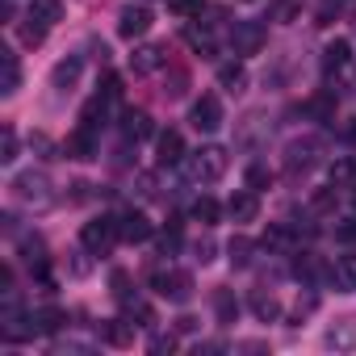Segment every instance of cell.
Returning a JSON list of instances; mask_svg holds the SVG:
<instances>
[{
  "label": "cell",
  "mask_w": 356,
  "mask_h": 356,
  "mask_svg": "<svg viewBox=\"0 0 356 356\" xmlns=\"http://www.w3.org/2000/svg\"><path fill=\"white\" fill-rule=\"evenodd\" d=\"M0 63H5V84H0V92H17V84H22V63H17V55L13 51H0Z\"/></svg>",
  "instance_id": "83f0119b"
},
{
  "label": "cell",
  "mask_w": 356,
  "mask_h": 356,
  "mask_svg": "<svg viewBox=\"0 0 356 356\" xmlns=\"http://www.w3.org/2000/svg\"><path fill=\"white\" fill-rule=\"evenodd\" d=\"M172 348H176L172 335H155V339H151V352H172Z\"/></svg>",
  "instance_id": "ab89813d"
},
{
  "label": "cell",
  "mask_w": 356,
  "mask_h": 356,
  "mask_svg": "<svg viewBox=\"0 0 356 356\" xmlns=\"http://www.w3.org/2000/svg\"><path fill=\"white\" fill-rule=\"evenodd\" d=\"M17 159V134H13V126H5L0 130V163H13Z\"/></svg>",
  "instance_id": "836d02e7"
},
{
  "label": "cell",
  "mask_w": 356,
  "mask_h": 356,
  "mask_svg": "<svg viewBox=\"0 0 356 356\" xmlns=\"http://www.w3.org/2000/svg\"><path fill=\"white\" fill-rule=\"evenodd\" d=\"M63 155H67V159H97V130L76 126V130L67 134V143H63Z\"/></svg>",
  "instance_id": "8fae6325"
},
{
  "label": "cell",
  "mask_w": 356,
  "mask_h": 356,
  "mask_svg": "<svg viewBox=\"0 0 356 356\" xmlns=\"http://www.w3.org/2000/svg\"><path fill=\"white\" fill-rule=\"evenodd\" d=\"M306 113H314V118H331V113H335V101L323 92V97H314V101L306 105Z\"/></svg>",
  "instance_id": "d590c367"
},
{
  "label": "cell",
  "mask_w": 356,
  "mask_h": 356,
  "mask_svg": "<svg viewBox=\"0 0 356 356\" xmlns=\"http://www.w3.org/2000/svg\"><path fill=\"white\" fill-rule=\"evenodd\" d=\"M193 252H197V260H202V264H210V260H214V252H218V248H214V239H210V235H202V239H197V243H193Z\"/></svg>",
  "instance_id": "74e56055"
},
{
  "label": "cell",
  "mask_w": 356,
  "mask_h": 356,
  "mask_svg": "<svg viewBox=\"0 0 356 356\" xmlns=\"http://www.w3.org/2000/svg\"><path fill=\"white\" fill-rule=\"evenodd\" d=\"M327 348L335 352H356V318H339L335 327H327Z\"/></svg>",
  "instance_id": "e0dca14e"
},
{
  "label": "cell",
  "mask_w": 356,
  "mask_h": 356,
  "mask_svg": "<svg viewBox=\"0 0 356 356\" xmlns=\"http://www.w3.org/2000/svg\"><path fill=\"white\" fill-rule=\"evenodd\" d=\"M122 239V227H118V218H92V222H84V231H80V243H84V252H92V256H109V248Z\"/></svg>",
  "instance_id": "3957f363"
},
{
  "label": "cell",
  "mask_w": 356,
  "mask_h": 356,
  "mask_svg": "<svg viewBox=\"0 0 356 356\" xmlns=\"http://www.w3.org/2000/svg\"><path fill=\"white\" fill-rule=\"evenodd\" d=\"M172 13H181V17H202V0H168Z\"/></svg>",
  "instance_id": "8d00e7d4"
},
{
  "label": "cell",
  "mask_w": 356,
  "mask_h": 356,
  "mask_svg": "<svg viewBox=\"0 0 356 356\" xmlns=\"http://www.w3.org/2000/svg\"><path fill=\"white\" fill-rule=\"evenodd\" d=\"M176 248H181V235H176V231H172V235H163V239H159V256H172V252H176Z\"/></svg>",
  "instance_id": "f35d334b"
},
{
  "label": "cell",
  "mask_w": 356,
  "mask_h": 356,
  "mask_svg": "<svg viewBox=\"0 0 356 356\" xmlns=\"http://www.w3.org/2000/svg\"><path fill=\"white\" fill-rule=\"evenodd\" d=\"M218 84H222L231 97H239V92L248 88V72H243V63H222V67H218Z\"/></svg>",
  "instance_id": "603a6c76"
},
{
  "label": "cell",
  "mask_w": 356,
  "mask_h": 356,
  "mask_svg": "<svg viewBox=\"0 0 356 356\" xmlns=\"http://www.w3.org/2000/svg\"><path fill=\"white\" fill-rule=\"evenodd\" d=\"M264 248H268V252H289V248H293V231L281 227V222H273V227L264 231Z\"/></svg>",
  "instance_id": "f1b7e54d"
},
{
  "label": "cell",
  "mask_w": 356,
  "mask_h": 356,
  "mask_svg": "<svg viewBox=\"0 0 356 356\" xmlns=\"http://www.w3.org/2000/svg\"><path fill=\"white\" fill-rule=\"evenodd\" d=\"M163 63H168V51L163 47H134V55H130V72L134 76H151Z\"/></svg>",
  "instance_id": "9a60e30c"
},
{
  "label": "cell",
  "mask_w": 356,
  "mask_h": 356,
  "mask_svg": "<svg viewBox=\"0 0 356 356\" xmlns=\"http://www.w3.org/2000/svg\"><path fill=\"white\" fill-rule=\"evenodd\" d=\"M331 281H335L339 289H356V252L335 256V264H331Z\"/></svg>",
  "instance_id": "44dd1931"
},
{
  "label": "cell",
  "mask_w": 356,
  "mask_h": 356,
  "mask_svg": "<svg viewBox=\"0 0 356 356\" xmlns=\"http://www.w3.org/2000/svg\"><path fill=\"white\" fill-rule=\"evenodd\" d=\"M339 206V189L331 185V189H318V193H310V210L314 214H331Z\"/></svg>",
  "instance_id": "4dcf8cb0"
},
{
  "label": "cell",
  "mask_w": 356,
  "mask_h": 356,
  "mask_svg": "<svg viewBox=\"0 0 356 356\" xmlns=\"http://www.w3.org/2000/svg\"><path fill=\"white\" fill-rule=\"evenodd\" d=\"M118 227H122V243H147V239L155 235L151 218H147V214H138V210H126V214L118 218Z\"/></svg>",
  "instance_id": "4fadbf2b"
},
{
  "label": "cell",
  "mask_w": 356,
  "mask_h": 356,
  "mask_svg": "<svg viewBox=\"0 0 356 356\" xmlns=\"http://www.w3.org/2000/svg\"><path fill=\"white\" fill-rule=\"evenodd\" d=\"M231 47H235V55H260V47H264V26H260V22H235Z\"/></svg>",
  "instance_id": "30bf717a"
},
{
  "label": "cell",
  "mask_w": 356,
  "mask_h": 356,
  "mask_svg": "<svg viewBox=\"0 0 356 356\" xmlns=\"http://www.w3.org/2000/svg\"><path fill=\"white\" fill-rule=\"evenodd\" d=\"M227 214H231V222H256V218H260V197H256V189H235V197L227 202Z\"/></svg>",
  "instance_id": "7c38bea8"
},
{
  "label": "cell",
  "mask_w": 356,
  "mask_h": 356,
  "mask_svg": "<svg viewBox=\"0 0 356 356\" xmlns=\"http://www.w3.org/2000/svg\"><path fill=\"white\" fill-rule=\"evenodd\" d=\"M227 252H231V264H235V268H248V264H252V243H248L243 235H239V239H231V248H227Z\"/></svg>",
  "instance_id": "d6a6232c"
},
{
  "label": "cell",
  "mask_w": 356,
  "mask_h": 356,
  "mask_svg": "<svg viewBox=\"0 0 356 356\" xmlns=\"http://www.w3.org/2000/svg\"><path fill=\"white\" fill-rule=\"evenodd\" d=\"M13 202L26 206V210H51L55 206V185H51V176L47 172H17L13 176Z\"/></svg>",
  "instance_id": "6da1fadb"
},
{
  "label": "cell",
  "mask_w": 356,
  "mask_h": 356,
  "mask_svg": "<svg viewBox=\"0 0 356 356\" xmlns=\"http://www.w3.org/2000/svg\"><path fill=\"white\" fill-rule=\"evenodd\" d=\"M151 9L143 5V0H134V5H126L122 13H118V34L126 38V42H134V38H143L147 30H151Z\"/></svg>",
  "instance_id": "52a82bcc"
},
{
  "label": "cell",
  "mask_w": 356,
  "mask_h": 356,
  "mask_svg": "<svg viewBox=\"0 0 356 356\" xmlns=\"http://www.w3.org/2000/svg\"><path fill=\"white\" fill-rule=\"evenodd\" d=\"M252 314H256L260 323H273V318L281 314V302H277L273 293H264V289H256V293H252Z\"/></svg>",
  "instance_id": "4316f807"
},
{
  "label": "cell",
  "mask_w": 356,
  "mask_h": 356,
  "mask_svg": "<svg viewBox=\"0 0 356 356\" xmlns=\"http://www.w3.org/2000/svg\"><path fill=\"white\" fill-rule=\"evenodd\" d=\"M227 168H231V155L222 147H214V143H206V147H197V151L185 155V172H189V181H197V185L222 181Z\"/></svg>",
  "instance_id": "7a4b0ae2"
},
{
  "label": "cell",
  "mask_w": 356,
  "mask_h": 356,
  "mask_svg": "<svg viewBox=\"0 0 356 356\" xmlns=\"http://www.w3.org/2000/svg\"><path fill=\"white\" fill-rule=\"evenodd\" d=\"M143 5H147V0H143Z\"/></svg>",
  "instance_id": "ee69618b"
},
{
  "label": "cell",
  "mask_w": 356,
  "mask_h": 356,
  "mask_svg": "<svg viewBox=\"0 0 356 356\" xmlns=\"http://www.w3.org/2000/svg\"><path fill=\"white\" fill-rule=\"evenodd\" d=\"M26 17H34V22H42V26H55V22L63 17V5H59V0H30Z\"/></svg>",
  "instance_id": "d4e9b609"
},
{
  "label": "cell",
  "mask_w": 356,
  "mask_h": 356,
  "mask_svg": "<svg viewBox=\"0 0 356 356\" xmlns=\"http://www.w3.org/2000/svg\"><path fill=\"white\" fill-rule=\"evenodd\" d=\"M214 314H218V323H235L239 318V302H235L231 289H218L214 293Z\"/></svg>",
  "instance_id": "f546056e"
},
{
  "label": "cell",
  "mask_w": 356,
  "mask_h": 356,
  "mask_svg": "<svg viewBox=\"0 0 356 356\" xmlns=\"http://www.w3.org/2000/svg\"><path fill=\"white\" fill-rule=\"evenodd\" d=\"M189 214H193V222H202V227H214V222H218V214H222V206H218L210 193H202V197L193 202V210H189Z\"/></svg>",
  "instance_id": "484cf974"
},
{
  "label": "cell",
  "mask_w": 356,
  "mask_h": 356,
  "mask_svg": "<svg viewBox=\"0 0 356 356\" xmlns=\"http://www.w3.org/2000/svg\"><path fill=\"white\" fill-rule=\"evenodd\" d=\"M151 289H155L159 298H168V302H189V298H193V277L181 273V268H159V273L151 277Z\"/></svg>",
  "instance_id": "5b68a950"
},
{
  "label": "cell",
  "mask_w": 356,
  "mask_h": 356,
  "mask_svg": "<svg viewBox=\"0 0 356 356\" xmlns=\"http://www.w3.org/2000/svg\"><path fill=\"white\" fill-rule=\"evenodd\" d=\"M101 335H105V343H113V348H130V343H134V323H130V314H126V318H109V323L101 327Z\"/></svg>",
  "instance_id": "d6986e66"
},
{
  "label": "cell",
  "mask_w": 356,
  "mask_h": 356,
  "mask_svg": "<svg viewBox=\"0 0 356 356\" xmlns=\"http://www.w3.org/2000/svg\"><path fill=\"white\" fill-rule=\"evenodd\" d=\"M105 118H109V97H92L88 105H84V113H80V126H88V130H101L105 126Z\"/></svg>",
  "instance_id": "cb8c5ba5"
},
{
  "label": "cell",
  "mask_w": 356,
  "mask_h": 356,
  "mask_svg": "<svg viewBox=\"0 0 356 356\" xmlns=\"http://www.w3.org/2000/svg\"><path fill=\"white\" fill-rule=\"evenodd\" d=\"M318 159H323V138H314V134H306V138H293V143L285 147V172H289V176H302V172H310Z\"/></svg>",
  "instance_id": "277c9868"
},
{
  "label": "cell",
  "mask_w": 356,
  "mask_h": 356,
  "mask_svg": "<svg viewBox=\"0 0 356 356\" xmlns=\"http://www.w3.org/2000/svg\"><path fill=\"white\" fill-rule=\"evenodd\" d=\"M189 122H193V130H202V134H214V130L222 126V101H218L214 92L197 97V101L189 105Z\"/></svg>",
  "instance_id": "8992f818"
},
{
  "label": "cell",
  "mask_w": 356,
  "mask_h": 356,
  "mask_svg": "<svg viewBox=\"0 0 356 356\" xmlns=\"http://www.w3.org/2000/svg\"><path fill=\"white\" fill-rule=\"evenodd\" d=\"M268 181H273V172H268V168H260V163L248 168V189H264Z\"/></svg>",
  "instance_id": "e575fe53"
},
{
  "label": "cell",
  "mask_w": 356,
  "mask_h": 356,
  "mask_svg": "<svg viewBox=\"0 0 356 356\" xmlns=\"http://www.w3.org/2000/svg\"><path fill=\"white\" fill-rule=\"evenodd\" d=\"M185 134L181 130H159L155 134V163L159 168H176V163H185Z\"/></svg>",
  "instance_id": "ba28073f"
},
{
  "label": "cell",
  "mask_w": 356,
  "mask_h": 356,
  "mask_svg": "<svg viewBox=\"0 0 356 356\" xmlns=\"http://www.w3.org/2000/svg\"><path fill=\"white\" fill-rule=\"evenodd\" d=\"M348 138H356V122H352V126H348Z\"/></svg>",
  "instance_id": "7bdbcfd3"
},
{
  "label": "cell",
  "mask_w": 356,
  "mask_h": 356,
  "mask_svg": "<svg viewBox=\"0 0 356 356\" xmlns=\"http://www.w3.org/2000/svg\"><path fill=\"white\" fill-rule=\"evenodd\" d=\"M80 72H84V59H80V55H67V59H59V63H55L51 84H55L59 92H72V88L80 84Z\"/></svg>",
  "instance_id": "2e32d148"
},
{
  "label": "cell",
  "mask_w": 356,
  "mask_h": 356,
  "mask_svg": "<svg viewBox=\"0 0 356 356\" xmlns=\"http://www.w3.org/2000/svg\"><path fill=\"white\" fill-rule=\"evenodd\" d=\"M185 42H189L197 55L214 59V55H218V34H214V22H202V17H193V22L185 26Z\"/></svg>",
  "instance_id": "9c48e42d"
},
{
  "label": "cell",
  "mask_w": 356,
  "mask_h": 356,
  "mask_svg": "<svg viewBox=\"0 0 356 356\" xmlns=\"http://www.w3.org/2000/svg\"><path fill=\"white\" fill-rule=\"evenodd\" d=\"M348 59H352L348 38H335V42H327V47H323V72H327V76H331V72H343V67H348Z\"/></svg>",
  "instance_id": "ac0fdd59"
},
{
  "label": "cell",
  "mask_w": 356,
  "mask_h": 356,
  "mask_svg": "<svg viewBox=\"0 0 356 356\" xmlns=\"http://www.w3.org/2000/svg\"><path fill=\"white\" fill-rule=\"evenodd\" d=\"M47 30H51V26H42V22H34V17H26L17 34H22V42H26V47H38V42L47 38Z\"/></svg>",
  "instance_id": "1f68e13d"
},
{
  "label": "cell",
  "mask_w": 356,
  "mask_h": 356,
  "mask_svg": "<svg viewBox=\"0 0 356 356\" xmlns=\"http://www.w3.org/2000/svg\"><path fill=\"white\" fill-rule=\"evenodd\" d=\"M335 235H339L343 243H356V218H348V222H343V227H339Z\"/></svg>",
  "instance_id": "60d3db41"
},
{
  "label": "cell",
  "mask_w": 356,
  "mask_h": 356,
  "mask_svg": "<svg viewBox=\"0 0 356 356\" xmlns=\"http://www.w3.org/2000/svg\"><path fill=\"white\" fill-rule=\"evenodd\" d=\"M331 185L335 189H356V155H339L331 163Z\"/></svg>",
  "instance_id": "7402d4cb"
},
{
  "label": "cell",
  "mask_w": 356,
  "mask_h": 356,
  "mask_svg": "<svg viewBox=\"0 0 356 356\" xmlns=\"http://www.w3.org/2000/svg\"><path fill=\"white\" fill-rule=\"evenodd\" d=\"M34 323H38V335H55V331L67 327V310L63 306H42V310H34Z\"/></svg>",
  "instance_id": "ffe728a7"
},
{
  "label": "cell",
  "mask_w": 356,
  "mask_h": 356,
  "mask_svg": "<svg viewBox=\"0 0 356 356\" xmlns=\"http://www.w3.org/2000/svg\"><path fill=\"white\" fill-rule=\"evenodd\" d=\"M122 134H126V143H143V138H151V134H155L151 113H147V109H126V113H122Z\"/></svg>",
  "instance_id": "5bb4252c"
},
{
  "label": "cell",
  "mask_w": 356,
  "mask_h": 356,
  "mask_svg": "<svg viewBox=\"0 0 356 356\" xmlns=\"http://www.w3.org/2000/svg\"><path fill=\"white\" fill-rule=\"evenodd\" d=\"M176 331H197V318H189V314L176 318Z\"/></svg>",
  "instance_id": "b9f144b4"
}]
</instances>
